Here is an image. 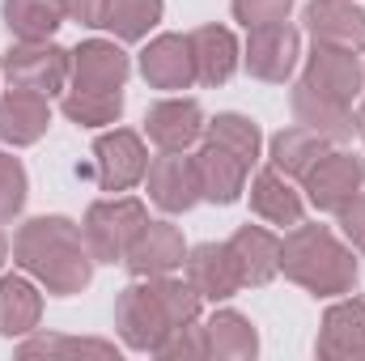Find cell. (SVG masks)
<instances>
[{
    "instance_id": "1",
    "label": "cell",
    "mask_w": 365,
    "mask_h": 361,
    "mask_svg": "<svg viewBox=\"0 0 365 361\" xmlns=\"http://www.w3.org/2000/svg\"><path fill=\"white\" fill-rule=\"evenodd\" d=\"M13 264L26 276H34L38 289H47L51 298L81 293L93 276V255L86 247L81 225L60 213L21 221V230L13 238Z\"/></svg>"
},
{
    "instance_id": "2",
    "label": "cell",
    "mask_w": 365,
    "mask_h": 361,
    "mask_svg": "<svg viewBox=\"0 0 365 361\" xmlns=\"http://www.w3.org/2000/svg\"><path fill=\"white\" fill-rule=\"evenodd\" d=\"M200 306L204 298L187 285V276H136L119 302H115V332L128 349L136 353H158V345L182 327V323H200Z\"/></svg>"
},
{
    "instance_id": "3",
    "label": "cell",
    "mask_w": 365,
    "mask_h": 361,
    "mask_svg": "<svg viewBox=\"0 0 365 361\" xmlns=\"http://www.w3.org/2000/svg\"><path fill=\"white\" fill-rule=\"evenodd\" d=\"M280 272L314 298H344L357 285L353 247H344L327 225L297 221L280 238Z\"/></svg>"
},
{
    "instance_id": "4",
    "label": "cell",
    "mask_w": 365,
    "mask_h": 361,
    "mask_svg": "<svg viewBox=\"0 0 365 361\" xmlns=\"http://www.w3.org/2000/svg\"><path fill=\"white\" fill-rule=\"evenodd\" d=\"M145 221H149V208L136 195L93 200L86 221H81V234H86L93 264H123V255L136 243V234L145 230Z\"/></svg>"
},
{
    "instance_id": "5",
    "label": "cell",
    "mask_w": 365,
    "mask_h": 361,
    "mask_svg": "<svg viewBox=\"0 0 365 361\" xmlns=\"http://www.w3.org/2000/svg\"><path fill=\"white\" fill-rule=\"evenodd\" d=\"M0 73H4V81L13 90H30V93H43V98H56V93L68 86L73 51H64L51 39H38V43H21L17 39L0 56Z\"/></svg>"
},
{
    "instance_id": "6",
    "label": "cell",
    "mask_w": 365,
    "mask_h": 361,
    "mask_svg": "<svg viewBox=\"0 0 365 361\" xmlns=\"http://www.w3.org/2000/svg\"><path fill=\"white\" fill-rule=\"evenodd\" d=\"M306 200L319 213H340L353 195L365 191V158L349 153V149H327L302 179Z\"/></svg>"
},
{
    "instance_id": "7",
    "label": "cell",
    "mask_w": 365,
    "mask_h": 361,
    "mask_svg": "<svg viewBox=\"0 0 365 361\" xmlns=\"http://www.w3.org/2000/svg\"><path fill=\"white\" fill-rule=\"evenodd\" d=\"M297 56H302V34H297L289 21H276V26L247 30L242 68H247L255 81L284 86V81L293 77V68H297Z\"/></svg>"
},
{
    "instance_id": "8",
    "label": "cell",
    "mask_w": 365,
    "mask_h": 361,
    "mask_svg": "<svg viewBox=\"0 0 365 361\" xmlns=\"http://www.w3.org/2000/svg\"><path fill=\"white\" fill-rule=\"evenodd\" d=\"M149 171V149L132 128L102 132L93 145V179L102 191H128L145 179Z\"/></svg>"
},
{
    "instance_id": "9",
    "label": "cell",
    "mask_w": 365,
    "mask_h": 361,
    "mask_svg": "<svg viewBox=\"0 0 365 361\" xmlns=\"http://www.w3.org/2000/svg\"><path fill=\"white\" fill-rule=\"evenodd\" d=\"M204 111L195 98H162L145 111V136L158 145V153H187L204 136Z\"/></svg>"
},
{
    "instance_id": "10",
    "label": "cell",
    "mask_w": 365,
    "mask_h": 361,
    "mask_svg": "<svg viewBox=\"0 0 365 361\" xmlns=\"http://www.w3.org/2000/svg\"><path fill=\"white\" fill-rule=\"evenodd\" d=\"M289 102H293V119L306 132L323 136L327 145H344V141L357 136V115H353L349 102H340L331 93H319L314 86H306V81L293 86V98Z\"/></svg>"
},
{
    "instance_id": "11",
    "label": "cell",
    "mask_w": 365,
    "mask_h": 361,
    "mask_svg": "<svg viewBox=\"0 0 365 361\" xmlns=\"http://www.w3.org/2000/svg\"><path fill=\"white\" fill-rule=\"evenodd\" d=\"M182 276L187 285L204 298V302H225L242 289V276L234 264V251L230 243H200V247H187V260H182Z\"/></svg>"
},
{
    "instance_id": "12",
    "label": "cell",
    "mask_w": 365,
    "mask_h": 361,
    "mask_svg": "<svg viewBox=\"0 0 365 361\" xmlns=\"http://www.w3.org/2000/svg\"><path fill=\"white\" fill-rule=\"evenodd\" d=\"M140 77L149 90H191L195 86V56L187 34H158L140 51Z\"/></svg>"
},
{
    "instance_id": "13",
    "label": "cell",
    "mask_w": 365,
    "mask_h": 361,
    "mask_svg": "<svg viewBox=\"0 0 365 361\" xmlns=\"http://www.w3.org/2000/svg\"><path fill=\"white\" fill-rule=\"evenodd\" d=\"M302 81H306V86H314L319 93H331V98H340V102H349V106H353V98H361L365 68H361V60H357V51L314 43V51L306 56Z\"/></svg>"
},
{
    "instance_id": "14",
    "label": "cell",
    "mask_w": 365,
    "mask_h": 361,
    "mask_svg": "<svg viewBox=\"0 0 365 361\" xmlns=\"http://www.w3.org/2000/svg\"><path fill=\"white\" fill-rule=\"evenodd\" d=\"M314 353L323 361H365V298H340L327 306Z\"/></svg>"
},
{
    "instance_id": "15",
    "label": "cell",
    "mask_w": 365,
    "mask_h": 361,
    "mask_svg": "<svg viewBox=\"0 0 365 361\" xmlns=\"http://www.w3.org/2000/svg\"><path fill=\"white\" fill-rule=\"evenodd\" d=\"M182 260H187V243H182V230L170 221H145V230L123 255L132 276H170L182 268Z\"/></svg>"
},
{
    "instance_id": "16",
    "label": "cell",
    "mask_w": 365,
    "mask_h": 361,
    "mask_svg": "<svg viewBox=\"0 0 365 361\" xmlns=\"http://www.w3.org/2000/svg\"><path fill=\"white\" fill-rule=\"evenodd\" d=\"M149 200L162 213H187L200 204V179H195V162L187 153H158L145 171Z\"/></svg>"
},
{
    "instance_id": "17",
    "label": "cell",
    "mask_w": 365,
    "mask_h": 361,
    "mask_svg": "<svg viewBox=\"0 0 365 361\" xmlns=\"http://www.w3.org/2000/svg\"><path fill=\"white\" fill-rule=\"evenodd\" d=\"M302 21L314 34V43L365 51V9L357 0H310Z\"/></svg>"
},
{
    "instance_id": "18",
    "label": "cell",
    "mask_w": 365,
    "mask_h": 361,
    "mask_svg": "<svg viewBox=\"0 0 365 361\" xmlns=\"http://www.w3.org/2000/svg\"><path fill=\"white\" fill-rule=\"evenodd\" d=\"M128 73H132V60H128V51L119 43L90 39V43H81L73 51L68 81H73V90H123Z\"/></svg>"
},
{
    "instance_id": "19",
    "label": "cell",
    "mask_w": 365,
    "mask_h": 361,
    "mask_svg": "<svg viewBox=\"0 0 365 361\" xmlns=\"http://www.w3.org/2000/svg\"><path fill=\"white\" fill-rule=\"evenodd\" d=\"M191 162H195V179H200V200H208V204H234V200L247 191L251 166L238 162L230 149L204 141Z\"/></svg>"
},
{
    "instance_id": "20",
    "label": "cell",
    "mask_w": 365,
    "mask_h": 361,
    "mask_svg": "<svg viewBox=\"0 0 365 361\" xmlns=\"http://www.w3.org/2000/svg\"><path fill=\"white\" fill-rule=\"evenodd\" d=\"M51 128V102L43 93L30 90H9L0 93V141L13 149H26L34 141H43V132Z\"/></svg>"
},
{
    "instance_id": "21",
    "label": "cell",
    "mask_w": 365,
    "mask_h": 361,
    "mask_svg": "<svg viewBox=\"0 0 365 361\" xmlns=\"http://www.w3.org/2000/svg\"><path fill=\"white\" fill-rule=\"evenodd\" d=\"M230 251H234L242 285H251V289L272 285L280 276V238L264 225H238L230 238Z\"/></svg>"
},
{
    "instance_id": "22",
    "label": "cell",
    "mask_w": 365,
    "mask_h": 361,
    "mask_svg": "<svg viewBox=\"0 0 365 361\" xmlns=\"http://www.w3.org/2000/svg\"><path fill=\"white\" fill-rule=\"evenodd\" d=\"M191 39V56H195V81L200 86H225L238 64H242V51H238V39L225 30V26H200L187 34Z\"/></svg>"
},
{
    "instance_id": "23",
    "label": "cell",
    "mask_w": 365,
    "mask_h": 361,
    "mask_svg": "<svg viewBox=\"0 0 365 361\" xmlns=\"http://www.w3.org/2000/svg\"><path fill=\"white\" fill-rule=\"evenodd\" d=\"M251 213L259 221H268V225H289L293 230L302 221V213H306V200L280 171L268 166V171H259L251 179Z\"/></svg>"
},
{
    "instance_id": "24",
    "label": "cell",
    "mask_w": 365,
    "mask_h": 361,
    "mask_svg": "<svg viewBox=\"0 0 365 361\" xmlns=\"http://www.w3.org/2000/svg\"><path fill=\"white\" fill-rule=\"evenodd\" d=\"M43 319V293L34 276H0V336L21 340Z\"/></svg>"
},
{
    "instance_id": "25",
    "label": "cell",
    "mask_w": 365,
    "mask_h": 361,
    "mask_svg": "<svg viewBox=\"0 0 365 361\" xmlns=\"http://www.w3.org/2000/svg\"><path fill=\"white\" fill-rule=\"evenodd\" d=\"M204 336H208V357H217V361H251L259 353L255 323L242 310H230V306L217 310V315H208Z\"/></svg>"
},
{
    "instance_id": "26",
    "label": "cell",
    "mask_w": 365,
    "mask_h": 361,
    "mask_svg": "<svg viewBox=\"0 0 365 361\" xmlns=\"http://www.w3.org/2000/svg\"><path fill=\"white\" fill-rule=\"evenodd\" d=\"M331 145L323 141V136H314V132H306L302 123H293V128H280L272 141H268V162H272V171H280L284 179H306V171L327 153Z\"/></svg>"
},
{
    "instance_id": "27",
    "label": "cell",
    "mask_w": 365,
    "mask_h": 361,
    "mask_svg": "<svg viewBox=\"0 0 365 361\" xmlns=\"http://www.w3.org/2000/svg\"><path fill=\"white\" fill-rule=\"evenodd\" d=\"M0 17H4L13 39L38 43V39H51L64 26V0H4Z\"/></svg>"
},
{
    "instance_id": "28",
    "label": "cell",
    "mask_w": 365,
    "mask_h": 361,
    "mask_svg": "<svg viewBox=\"0 0 365 361\" xmlns=\"http://www.w3.org/2000/svg\"><path fill=\"white\" fill-rule=\"evenodd\" d=\"M204 141L230 149V153H234L238 162H247V166H255V162L264 158V136H259V128H255L247 115H238V111H221L217 119H208V123H204Z\"/></svg>"
},
{
    "instance_id": "29",
    "label": "cell",
    "mask_w": 365,
    "mask_h": 361,
    "mask_svg": "<svg viewBox=\"0 0 365 361\" xmlns=\"http://www.w3.org/2000/svg\"><path fill=\"white\" fill-rule=\"evenodd\" d=\"M162 13H166V0H106L102 30H110L119 43H140L162 21Z\"/></svg>"
},
{
    "instance_id": "30",
    "label": "cell",
    "mask_w": 365,
    "mask_h": 361,
    "mask_svg": "<svg viewBox=\"0 0 365 361\" xmlns=\"http://www.w3.org/2000/svg\"><path fill=\"white\" fill-rule=\"evenodd\" d=\"M60 111L77 128H110L123 115V90H68Z\"/></svg>"
},
{
    "instance_id": "31",
    "label": "cell",
    "mask_w": 365,
    "mask_h": 361,
    "mask_svg": "<svg viewBox=\"0 0 365 361\" xmlns=\"http://www.w3.org/2000/svg\"><path fill=\"white\" fill-rule=\"evenodd\" d=\"M26 195H30V179H26V166L0 149V225H13L26 208Z\"/></svg>"
},
{
    "instance_id": "32",
    "label": "cell",
    "mask_w": 365,
    "mask_h": 361,
    "mask_svg": "<svg viewBox=\"0 0 365 361\" xmlns=\"http://www.w3.org/2000/svg\"><path fill=\"white\" fill-rule=\"evenodd\" d=\"M21 357H56V353H98V357H115V345L106 340H64V336H38V340H21L17 349Z\"/></svg>"
},
{
    "instance_id": "33",
    "label": "cell",
    "mask_w": 365,
    "mask_h": 361,
    "mask_svg": "<svg viewBox=\"0 0 365 361\" xmlns=\"http://www.w3.org/2000/svg\"><path fill=\"white\" fill-rule=\"evenodd\" d=\"M158 357H166V361L208 357V336H204V323H182V327H175V332L158 345Z\"/></svg>"
},
{
    "instance_id": "34",
    "label": "cell",
    "mask_w": 365,
    "mask_h": 361,
    "mask_svg": "<svg viewBox=\"0 0 365 361\" xmlns=\"http://www.w3.org/2000/svg\"><path fill=\"white\" fill-rule=\"evenodd\" d=\"M289 9L293 0H234V21H242L247 30H259V26L289 21Z\"/></svg>"
},
{
    "instance_id": "35",
    "label": "cell",
    "mask_w": 365,
    "mask_h": 361,
    "mask_svg": "<svg viewBox=\"0 0 365 361\" xmlns=\"http://www.w3.org/2000/svg\"><path fill=\"white\" fill-rule=\"evenodd\" d=\"M336 217H340V230H344L349 247H353V251H365V191L361 195H353Z\"/></svg>"
},
{
    "instance_id": "36",
    "label": "cell",
    "mask_w": 365,
    "mask_h": 361,
    "mask_svg": "<svg viewBox=\"0 0 365 361\" xmlns=\"http://www.w3.org/2000/svg\"><path fill=\"white\" fill-rule=\"evenodd\" d=\"M64 17H68V21H81V26H90V30H102L106 0H64Z\"/></svg>"
},
{
    "instance_id": "37",
    "label": "cell",
    "mask_w": 365,
    "mask_h": 361,
    "mask_svg": "<svg viewBox=\"0 0 365 361\" xmlns=\"http://www.w3.org/2000/svg\"><path fill=\"white\" fill-rule=\"evenodd\" d=\"M357 136L365 141V102H361V111H357Z\"/></svg>"
},
{
    "instance_id": "38",
    "label": "cell",
    "mask_w": 365,
    "mask_h": 361,
    "mask_svg": "<svg viewBox=\"0 0 365 361\" xmlns=\"http://www.w3.org/2000/svg\"><path fill=\"white\" fill-rule=\"evenodd\" d=\"M4 255H9V247H4V234H0V264H4Z\"/></svg>"
}]
</instances>
